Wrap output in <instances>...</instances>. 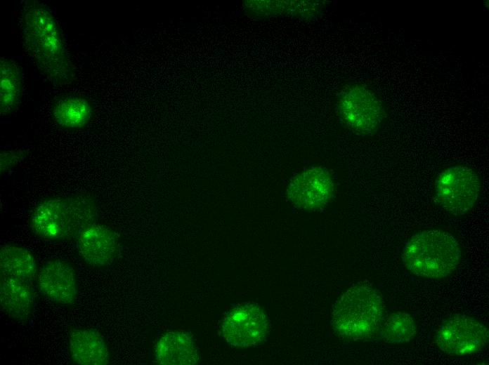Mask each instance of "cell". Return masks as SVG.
<instances>
[{
    "instance_id": "cell-13",
    "label": "cell",
    "mask_w": 489,
    "mask_h": 365,
    "mask_svg": "<svg viewBox=\"0 0 489 365\" xmlns=\"http://www.w3.org/2000/svg\"><path fill=\"white\" fill-rule=\"evenodd\" d=\"M69 352L72 361L79 365H106L109 350L100 333L89 328H77L68 336Z\"/></svg>"
},
{
    "instance_id": "cell-14",
    "label": "cell",
    "mask_w": 489,
    "mask_h": 365,
    "mask_svg": "<svg viewBox=\"0 0 489 365\" xmlns=\"http://www.w3.org/2000/svg\"><path fill=\"white\" fill-rule=\"evenodd\" d=\"M156 361L163 365H193L199 359L192 338L182 331H169L158 340L155 350Z\"/></svg>"
},
{
    "instance_id": "cell-8",
    "label": "cell",
    "mask_w": 489,
    "mask_h": 365,
    "mask_svg": "<svg viewBox=\"0 0 489 365\" xmlns=\"http://www.w3.org/2000/svg\"><path fill=\"white\" fill-rule=\"evenodd\" d=\"M334 192V182L330 172L318 166L304 169L289 181L286 197L294 206L315 211L328 204Z\"/></svg>"
},
{
    "instance_id": "cell-9",
    "label": "cell",
    "mask_w": 489,
    "mask_h": 365,
    "mask_svg": "<svg viewBox=\"0 0 489 365\" xmlns=\"http://www.w3.org/2000/svg\"><path fill=\"white\" fill-rule=\"evenodd\" d=\"M269 330L268 319L256 304L244 303L232 309L222 322L224 339L230 345L245 348L261 343Z\"/></svg>"
},
{
    "instance_id": "cell-4",
    "label": "cell",
    "mask_w": 489,
    "mask_h": 365,
    "mask_svg": "<svg viewBox=\"0 0 489 365\" xmlns=\"http://www.w3.org/2000/svg\"><path fill=\"white\" fill-rule=\"evenodd\" d=\"M383 303L372 287L358 284L348 289L335 303L331 324L341 336L352 340L371 337L383 318Z\"/></svg>"
},
{
    "instance_id": "cell-5",
    "label": "cell",
    "mask_w": 489,
    "mask_h": 365,
    "mask_svg": "<svg viewBox=\"0 0 489 365\" xmlns=\"http://www.w3.org/2000/svg\"><path fill=\"white\" fill-rule=\"evenodd\" d=\"M337 108L344 125L362 136L377 133L385 118L380 99L371 89L360 84H351L342 89Z\"/></svg>"
},
{
    "instance_id": "cell-7",
    "label": "cell",
    "mask_w": 489,
    "mask_h": 365,
    "mask_svg": "<svg viewBox=\"0 0 489 365\" xmlns=\"http://www.w3.org/2000/svg\"><path fill=\"white\" fill-rule=\"evenodd\" d=\"M488 330L473 317L456 314L439 327L436 338L438 348L451 356H467L481 350L488 343Z\"/></svg>"
},
{
    "instance_id": "cell-1",
    "label": "cell",
    "mask_w": 489,
    "mask_h": 365,
    "mask_svg": "<svg viewBox=\"0 0 489 365\" xmlns=\"http://www.w3.org/2000/svg\"><path fill=\"white\" fill-rule=\"evenodd\" d=\"M20 22L25 51L39 72L55 86L71 84L74 69L50 7L37 0L25 1Z\"/></svg>"
},
{
    "instance_id": "cell-2",
    "label": "cell",
    "mask_w": 489,
    "mask_h": 365,
    "mask_svg": "<svg viewBox=\"0 0 489 365\" xmlns=\"http://www.w3.org/2000/svg\"><path fill=\"white\" fill-rule=\"evenodd\" d=\"M98 211L95 199L89 194L48 197L34 208L30 227L42 239L68 241L77 238L83 230L96 223Z\"/></svg>"
},
{
    "instance_id": "cell-3",
    "label": "cell",
    "mask_w": 489,
    "mask_h": 365,
    "mask_svg": "<svg viewBox=\"0 0 489 365\" xmlns=\"http://www.w3.org/2000/svg\"><path fill=\"white\" fill-rule=\"evenodd\" d=\"M461 258L458 242L441 230H424L414 234L403 252L405 266L415 275L443 278L455 270Z\"/></svg>"
},
{
    "instance_id": "cell-19",
    "label": "cell",
    "mask_w": 489,
    "mask_h": 365,
    "mask_svg": "<svg viewBox=\"0 0 489 365\" xmlns=\"http://www.w3.org/2000/svg\"><path fill=\"white\" fill-rule=\"evenodd\" d=\"M25 157L21 150H1L0 153L1 173H7L17 166Z\"/></svg>"
},
{
    "instance_id": "cell-16",
    "label": "cell",
    "mask_w": 489,
    "mask_h": 365,
    "mask_svg": "<svg viewBox=\"0 0 489 365\" xmlns=\"http://www.w3.org/2000/svg\"><path fill=\"white\" fill-rule=\"evenodd\" d=\"M23 71L11 58H0V114L6 117L19 106L23 92Z\"/></svg>"
},
{
    "instance_id": "cell-15",
    "label": "cell",
    "mask_w": 489,
    "mask_h": 365,
    "mask_svg": "<svg viewBox=\"0 0 489 365\" xmlns=\"http://www.w3.org/2000/svg\"><path fill=\"white\" fill-rule=\"evenodd\" d=\"M38 270L37 259L27 248L15 244H6L1 246V277L33 283L36 281Z\"/></svg>"
},
{
    "instance_id": "cell-10",
    "label": "cell",
    "mask_w": 489,
    "mask_h": 365,
    "mask_svg": "<svg viewBox=\"0 0 489 365\" xmlns=\"http://www.w3.org/2000/svg\"><path fill=\"white\" fill-rule=\"evenodd\" d=\"M37 288L44 297L61 305H72L78 293V282L73 266L62 259L46 262L38 270Z\"/></svg>"
},
{
    "instance_id": "cell-18",
    "label": "cell",
    "mask_w": 489,
    "mask_h": 365,
    "mask_svg": "<svg viewBox=\"0 0 489 365\" xmlns=\"http://www.w3.org/2000/svg\"><path fill=\"white\" fill-rule=\"evenodd\" d=\"M382 339L391 344L410 342L417 333V326L413 317L406 312L391 313L381 327Z\"/></svg>"
},
{
    "instance_id": "cell-11",
    "label": "cell",
    "mask_w": 489,
    "mask_h": 365,
    "mask_svg": "<svg viewBox=\"0 0 489 365\" xmlns=\"http://www.w3.org/2000/svg\"><path fill=\"white\" fill-rule=\"evenodd\" d=\"M77 250L88 265L103 267L111 264L119 251L116 233L103 224L94 223L82 231L77 237Z\"/></svg>"
},
{
    "instance_id": "cell-17",
    "label": "cell",
    "mask_w": 489,
    "mask_h": 365,
    "mask_svg": "<svg viewBox=\"0 0 489 365\" xmlns=\"http://www.w3.org/2000/svg\"><path fill=\"white\" fill-rule=\"evenodd\" d=\"M52 114L61 128L77 130L86 127L93 117V107L86 99L77 95H65L53 105Z\"/></svg>"
},
{
    "instance_id": "cell-12",
    "label": "cell",
    "mask_w": 489,
    "mask_h": 365,
    "mask_svg": "<svg viewBox=\"0 0 489 365\" xmlns=\"http://www.w3.org/2000/svg\"><path fill=\"white\" fill-rule=\"evenodd\" d=\"M36 302L32 283L12 278L0 279V307L8 317L25 321L31 317Z\"/></svg>"
},
{
    "instance_id": "cell-6",
    "label": "cell",
    "mask_w": 489,
    "mask_h": 365,
    "mask_svg": "<svg viewBox=\"0 0 489 365\" xmlns=\"http://www.w3.org/2000/svg\"><path fill=\"white\" fill-rule=\"evenodd\" d=\"M481 192V180L470 167L458 165L448 167L435 181V200L445 211L464 215L472 209Z\"/></svg>"
}]
</instances>
